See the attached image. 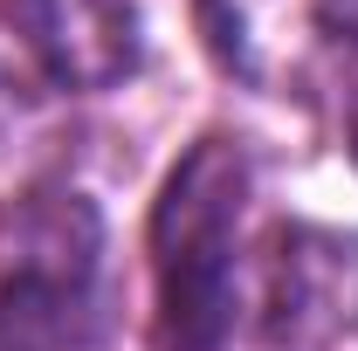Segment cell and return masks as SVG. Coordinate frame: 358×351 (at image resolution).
Masks as SVG:
<instances>
[{
  "label": "cell",
  "instance_id": "5b68a950",
  "mask_svg": "<svg viewBox=\"0 0 358 351\" xmlns=\"http://www.w3.org/2000/svg\"><path fill=\"white\" fill-rule=\"evenodd\" d=\"M69 159H76L69 96L0 69V234H14L48 193L69 186Z\"/></svg>",
  "mask_w": 358,
  "mask_h": 351
},
{
  "label": "cell",
  "instance_id": "6da1fadb",
  "mask_svg": "<svg viewBox=\"0 0 358 351\" xmlns=\"http://www.w3.org/2000/svg\"><path fill=\"white\" fill-rule=\"evenodd\" d=\"M159 351H338L358 331V234L268 214L227 131L186 145L152 200Z\"/></svg>",
  "mask_w": 358,
  "mask_h": 351
},
{
  "label": "cell",
  "instance_id": "7a4b0ae2",
  "mask_svg": "<svg viewBox=\"0 0 358 351\" xmlns=\"http://www.w3.org/2000/svg\"><path fill=\"white\" fill-rule=\"evenodd\" d=\"M103 324V214L76 186L14 227L0 268V351H90Z\"/></svg>",
  "mask_w": 358,
  "mask_h": 351
},
{
  "label": "cell",
  "instance_id": "3957f363",
  "mask_svg": "<svg viewBox=\"0 0 358 351\" xmlns=\"http://www.w3.org/2000/svg\"><path fill=\"white\" fill-rule=\"evenodd\" d=\"M200 42L262 96H324L358 48V0H193Z\"/></svg>",
  "mask_w": 358,
  "mask_h": 351
},
{
  "label": "cell",
  "instance_id": "277c9868",
  "mask_svg": "<svg viewBox=\"0 0 358 351\" xmlns=\"http://www.w3.org/2000/svg\"><path fill=\"white\" fill-rule=\"evenodd\" d=\"M138 55L145 28L131 0H0V69L55 96L117 89Z\"/></svg>",
  "mask_w": 358,
  "mask_h": 351
},
{
  "label": "cell",
  "instance_id": "8992f818",
  "mask_svg": "<svg viewBox=\"0 0 358 351\" xmlns=\"http://www.w3.org/2000/svg\"><path fill=\"white\" fill-rule=\"evenodd\" d=\"M331 96H338V131H345V152L358 159V48H352V62L338 69Z\"/></svg>",
  "mask_w": 358,
  "mask_h": 351
}]
</instances>
